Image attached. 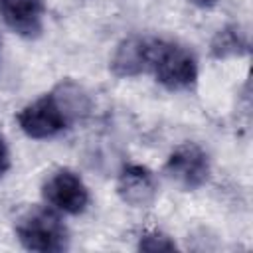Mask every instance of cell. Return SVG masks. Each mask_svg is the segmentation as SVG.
I'll return each instance as SVG.
<instances>
[{
  "instance_id": "cell-5",
  "label": "cell",
  "mask_w": 253,
  "mask_h": 253,
  "mask_svg": "<svg viewBox=\"0 0 253 253\" xmlns=\"http://www.w3.org/2000/svg\"><path fill=\"white\" fill-rule=\"evenodd\" d=\"M43 202L65 215H81L91 202L89 188L71 168H57L42 184Z\"/></svg>"
},
{
  "instance_id": "cell-2",
  "label": "cell",
  "mask_w": 253,
  "mask_h": 253,
  "mask_svg": "<svg viewBox=\"0 0 253 253\" xmlns=\"http://www.w3.org/2000/svg\"><path fill=\"white\" fill-rule=\"evenodd\" d=\"M20 245L36 253H61L69 249V229L53 208L32 206L22 211L14 225Z\"/></svg>"
},
{
  "instance_id": "cell-11",
  "label": "cell",
  "mask_w": 253,
  "mask_h": 253,
  "mask_svg": "<svg viewBox=\"0 0 253 253\" xmlns=\"http://www.w3.org/2000/svg\"><path fill=\"white\" fill-rule=\"evenodd\" d=\"M8 170H10V150H8L4 136L0 134V180L6 176Z\"/></svg>"
},
{
  "instance_id": "cell-6",
  "label": "cell",
  "mask_w": 253,
  "mask_h": 253,
  "mask_svg": "<svg viewBox=\"0 0 253 253\" xmlns=\"http://www.w3.org/2000/svg\"><path fill=\"white\" fill-rule=\"evenodd\" d=\"M154 43H156L154 36L132 34L123 38L111 55L109 61L111 73L119 79H132L142 73H148Z\"/></svg>"
},
{
  "instance_id": "cell-10",
  "label": "cell",
  "mask_w": 253,
  "mask_h": 253,
  "mask_svg": "<svg viewBox=\"0 0 253 253\" xmlns=\"http://www.w3.org/2000/svg\"><path fill=\"white\" fill-rule=\"evenodd\" d=\"M138 249H142V251H172V249H176V243L162 231H146L138 239Z\"/></svg>"
},
{
  "instance_id": "cell-3",
  "label": "cell",
  "mask_w": 253,
  "mask_h": 253,
  "mask_svg": "<svg viewBox=\"0 0 253 253\" xmlns=\"http://www.w3.org/2000/svg\"><path fill=\"white\" fill-rule=\"evenodd\" d=\"M148 73L166 91H190L198 83V59L186 45L156 38Z\"/></svg>"
},
{
  "instance_id": "cell-9",
  "label": "cell",
  "mask_w": 253,
  "mask_h": 253,
  "mask_svg": "<svg viewBox=\"0 0 253 253\" xmlns=\"http://www.w3.org/2000/svg\"><path fill=\"white\" fill-rule=\"evenodd\" d=\"M210 53L215 59H229L249 53V34L239 24L223 26L215 32L210 43Z\"/></svg>"
},
{
  "instance_id": "cell-8",
  "label": "cell",
  "mask_w": 253,
  "mask_h": 253,
  "mask_svg": "<svg viewBox=\"0 0 253 253\" xmlns=\"http://www.w3.org/2000/svg\"><path fill=\"white\" fill-rule=\"evenodd\" d=\"M43 0H0V20L24 40H36L43 32Z\"/></svg>"
},
{
  "instance_id": "cell-7",
  "label": "cell",
  "mask_w": 253,
  "mask_h": 253,
  "mask_svg": "<svg viewBox=\"0 0 253 253\" xmlns=\"http://www.w3.org/2000/svg\"><path fill=\"white\" fill-rule=\"evenodd\" d=\"M117 194L130 208H150L158 198V178L142 164H126L117 176Z\"/></svg>"
},
{
  "instance_id": "cell-12",
  "label": "cell",
  "mask_w": 253,
  "mask_h": 253,
  "mask_svg": "<svg viewBox=\"0 0 253 253\" xmlns=\"http://www.w3.org/2000/svg\"><path fill=\"white\" fill-rule=\"evenodd\" d=\"M192 6H196V8H202V10H211V8H215L217 6V2L219 0H188Z\"/></svg>"
},
{
  "instance_id": "cell-1",
  "label": "cell",
  "mask_w": 253,
  "mask_h": 253,
  "mask_svg": "<svg viewBox=\"0 0 253 253\" xmlns=\"http://www.w3.org/2000/svg\"><path fill=\"white\" fill-rule=\"evenodd\" d=\"M91 101L87 91L79 83L65 79L49 93H43L42 97L24 105L18 111L16 121L28 138L49 140L87 117Z\"/></svg>"
},
{
  "instance_id": "cell-4",
  "label": "cell",
  "mask_w": 253,
  "mask_h": 253,
  "mask_svg": "<svg viewBox=\"0 0 253 253\" xmlns=\"http://www.w3.org/2000/svg\"><path fill=\"white\" fill-rule=\"evenodd\" d=\"M164 174L184 192H194L208 184L211 176V160L198 142L178 144L164 162Z\"/></svg>"
}]
</instances>
